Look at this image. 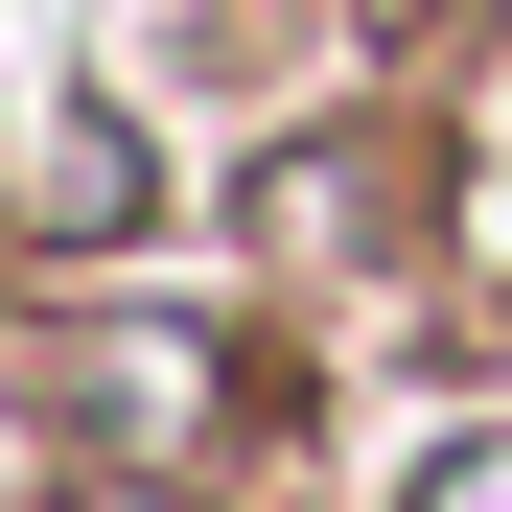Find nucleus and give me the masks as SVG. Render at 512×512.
Returning a JSON list of instances; mask_svg holds the SVG:
<instances>
[{"instance_id":"2","label":"nucleus","mask_w":512,"mask_h":512,"mask_svg":"<svg viewBox=\"0 0 512 512\" xmlns=\"http://www.w3.org/2000/svg\"><path fill=\"white\" fill-rule=\"evenodd\" d=\"M419 512H512V443H466V466H443V489H419Z\"/></svg>"},{"instance_id":"1","label":"nucleus","mask_w":512,"mask_h":512,"mask_svg":"<svg viewBox=\"0 0 512 512\" xmlns=\"http://www.w3.org/2000/svg\"><path fill=\"white\" fill-rule=\"evenodd\" d=\"M47 210L94 233V210H140V140H94V117H47Z\"/></svg>"},{"instance_id":"3","label":"nucleus","mask_w":512,"mask_h":512,"mask_svg":"<svg viewBox=\"0 0 512 512\" xmlns=\"http://www.w3.org/2000/svg\"><path fill=\"white\" fill-rule=\"evenodd\" d=\"M117 512H187V489H117Z\"/></svg>"}]
</instances>
